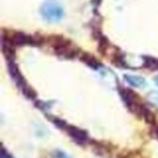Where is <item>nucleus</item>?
<instances>
[{"label":"nucleus","instance_id":"f257e3e1","mask_svg":"<svg viewBox=\"0 0 158 158\" xmlns=\"http://www.w3.org/2000/svg\"><path fill=\"white\" fill-rule=\"evenodd\" d=\"M119 95L122 100L124 101L125 106L129 108L130 112H133L134 114H136L140 118H143L147 123H150L151 125H153L156 123L155 114L152 113V111L140 100L138 94H135L134 91L129 90V89H123L119 88Z\"/></svg>","mask_w":158,"mask_h":158},{"label":"nucleus","instance_id":"f03ea898","mask_svg":"<svg viewBox=\"0 0 158 158\" xmlns=\"http://www.w3.org/2000/svg\"><path fill=\"white\" fill-rule=\"evenodd\" d=\"M2 39L7 40L14 46L40 45L41 43H45V39L39 35H29L22 32H6V34H2Z\"/></svg>","mask_w":158,"mask_h":158},{"label":"nucleus","instance_id":"7ed1b4c3","mask_svg":"<svg viewBox=\"0 0 158 158\" xmlns=\"http://www.w3.org/2000/svg\"><path fill=\"white\" fill-rule=\"evenodd\" d=\"M40 16L46 22H57L63 17V9L59 1L46 0L40 6Z\"/></svg>","mask_w":158,"mask_h":158},{"label":"nucleus","instance_id":"20e7f679","mask_svg":"<svg viewBox=\"0 0 158 158\" xmlns=\"http://www.w3.org/2000/svg\"><path fill=\"white\" fill-rule=\"evenodd\" d=\"M62 129L66 130V133L73 139L76 142H78L79 145H84V143H86L88 140H89V136H88L86 131L79 129L77 127H73V125H69V124L66 123Z\"/></svg>","mask_w":158,"mask_h":158},{"label":"nucleus","instance_id":"39448f33","mask_svg":"<svg viewBox=\"0 0 158 158\" xmlns=\"http://www.w3.org/2000/svg\"><path fill=\"white\" fill-rule=\"evenodd\" d=\"M7 69H9V73H10V76H11V78L14 79V81H15L20 88H22V86L26 84V81H24V79H23L22 74H21L20 69H19V67H17V64L15 63L14 60H7Z\"/></svg>","mask_w":158,"mask_h":158},{"label":"nucleus","instance_id":"423d86ee","mask_svg":"<svg viewBox=\"0 0 158 158\" xmlns=\"http://www.w3.org/2000/svg\"><path fill=\"white\" fill-rule=\"evenodd\" d=\"M124 79L129 85H131L134 88H145L147 85L146 79L140 77V76H136V74H125Z\"/></svg>","mask_w":158,"mask_h":158},{"label":"nucleus","instance_id":"0eeeda50","mask_svg":"<svg viewBox=\"0 0 158 158\" xmlns=\"http://www.w3.org/2000/svg\"><path fill=\"white\" fill-rule=\"evenodd\" d=\"M79 59L81 60L85 64H88L90 68H93V69H99L100 66H101L99 61L95 59L93 55H90L88 52H80L79 54Z\"/></svg>","mask_w":158,"mask_h":158},{"label":"nucleus","instance_id":"6e6552de","mask_svg":"<svg viewBox=\"0 0 158 158\" xmlns=\"http://www.w3.org/2000/svg\"><path fill=\"white\" fill-rule=\"evenodd\" d=\"M143 67L152 69V71H157L158 69V59L156 57H151V56H143Z\"/></svg>","mask_w":158,"mask_h":158},{"label":"nucleus","instance_id":"1a4fd4ad","mask_svg":"<svg viewBox=\"0 0 158 158\" xmlns=\"http://www.w3.org/2000/svg\"><path fill=\"white\" fill-rule=\"evenodd\" d=\"M20 89L22 90V93H23V95H24L26 98L32 99V100L35 99V96H37V95H35V91H34V90H33V89H32V88H31V86H29L27 83H26V84H24L22 88H20Z\"/></svg>","mask_w":158,"mask_h":158},{"label":"nucleus","instance_id":"9d476101","mask_svg":"<svg viewBox=\"0 0 158 158\" xmlns=\"http://www.w3.org/2000/svg\"><path fill=\"white\" fill-rule=\"evenodd\" d=\"M148 100L151 103H153L155 106L158 107V93L157 91H153V93H150L148 94Z\"/></svg>","mask_w":158,"mask_h":158},{"label":"nucleus","instance_id":"9b49d317","mask_svg":"<svg viewBox=\"0 0 158 158\" xmlns=\"http://www.w3.org/2000/svg\"><path fill=\"white\" fill-rule=\"evenodd\" d=\"M152 127H153V133H155V135L158 138V123H157V122H156V123H155Z\"/></svg>","mask_w":158,"mask_h":158},{"label":"nucleus","instance_id":"f8f14e48","mask_svg":"<svg viewBox=\"0 0 158 158\" xmlns=\"http://www.w3.org/2000/svg\"><path fill=\"white\" fill-rule=\"evenodd\" d=\"M59 158H67V156H64V155H61Z\"/></svg>","mask_w":158,"mask_h":158},{"label":"nucleus","instance_id":"ddd939ff","mask_svg":"<svg viewBox=\"0 0 158 158\" xmlns=\"http://www.w3.org/2000/svg\"><path fill=\"white\" fill-rule=\"evenodd\" d=\"M156 84L158 85V76H157V78H156Z\"/></svg>","mask_w":158,"mask_h":158}]
</instances>
